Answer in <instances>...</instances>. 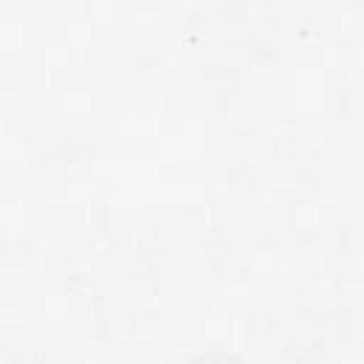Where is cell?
<instances>
[{"mask_svg": "<svg viewBox=\"0 0 364 364\" xmlns=\"http://www.w3.org/2000/svg\"><path fill=\"white\" fill-rule=\"evenodd\" d=\"M208 364H213V361H208ZM219 364H225V361H219Z\"/></svg>", "mask_w": 364, "mask_h": 364, "instance_id": "obj_1", "label": "cell"}]
</instances>
